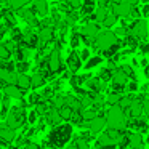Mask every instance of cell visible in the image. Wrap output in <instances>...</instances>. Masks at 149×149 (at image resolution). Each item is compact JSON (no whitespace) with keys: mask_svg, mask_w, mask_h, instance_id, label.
<instances>
[{"mask_svg":"<svg viewBox=\"0 0 149 149\" xmlns=\"http://www.w3.org/2000/svg\"><path fill=\"white\" fill-rule=\"evenodd\" d=\"M106 123H107V128L123 132V130L128 127L127 111H123L119 104H117V106H111L109 111L106 112Z\"/></svg>","mask_w":149,"mask_h":149,"instance_id":"obj_1","label":"cell"},{"mask_svg":"<svg viewBox=\"0 0 149 149\" xmlns=\"http://www.w3.org/2000/svg\"><path fill=\"white\" fill-rule=\"evenodd\" d=\"M71 138H72V125L71 123H61L50 132L48 143L55 149H61L71 141Z\"/></svg>","mask_w":149,"mask_h":149,"instance_id":"obj_2","label":"cell"},{"mask_svg":"<svg viewBox=\"0 0 149 149\" xmlns=\"http://www.w3.org/2000/svg\"><path fill=\"white\" fill-rule=\"evenodd\" d=\"M119 42H120V40L117 39V36L112 32V31L104 29V31H101V32L98 34L96 40H95V47H93V48L103 52V50L109 48V47L116 45V43H119Z\"/></svg>","mask_w":149,"mask_h":149,"instance_id":"obj_3","label":"cell"},{"mask_svg":"<svg viewBox=\"0 0 149 149\" xmlns=\"http://www.w3.org/2000/svg\"><path fill=\"white\" fill-rule=\"evenodd\" d=\"M5 123H7L5 127H8V128H11V130L21 128V127L26 123V111H24L23 107H13V109L10 111V114L7 116Z\"/></svg>","mask_w":149,"mask_h":149,"instance_id":"obj_4","label":"cell"},{"mask_svg":"<svg viewBox=\"0 0 149 149\" xmlns=\"http://www.w3.org/2000/svg\"><path fill=\"white\" fill-rule=\"evenodd\" d=\"M47 66L52 74H58L63 71V59H61V52L59 48H53L47 56Z\"/></svg>","mask_w":149,"mask_h":149,"instance_id":"obj_5","label":"cell"},{"mask_svg":"<svg viewBox=\"0 0 149 149\" xmlns=\"http://www.w3.org/2000/svg\"><path fill=\"white\" fill-rule=\"evenodd\" d=\"M128 31H130V34L138 40H144L149 34L148 23H146L144 19H138V21H135V23H132V26L128 27Z\"/></svg>","mask_w":149,"mask_h":149,"instance_id":"obj_6","label":"cell"},{"mask_svg":"<svg viewBox=\"0 0 149 149\" xmlns=\"http://www.w3.org/2000/svg\"><path fill=\"white\" fill-rule=\"evenodd\" d=\"M107 123H106V117L104 116H96L93 120H90V122H84L82 123V128H87V130H90L91 133H100V132H103V128L106 127Z\"/></svg>","mask_w":149,"mask_h":149,"instance_id":"obj_7","label":"cell"},{"mask_svg":"<svg viewBox=\"0 0 149 149\" xmlns=\"http://www.w3.org/2000/svg\"><path fill=\"white\" fill-rule=\"evenodd\" d=\"M143 100H144V96H136L135 100H133L132 106L128 107V111H127L128 120L130 119H136V117H141V114L144 112V111H143Z\"/></svg>","mask_w":149,"mask_h":149,"instance_id":"obj_8","label":"cell"},{"mask_svg":"<svg viewBox=\"0 0 149 149\" xmlns=\"http://www.w3.org/2000/svg\"><path fill=\"white\" fill-rule=\"evenodd\" d=\"M39 40H40V45H45V43H50L55 40L56 34H55V27L53 26H42L39 29Z\"/></svg>","mask_w":149,"mask_h":149,"instance_id":"obj_9","label":"cell"},{"mask_svg":"<svg viewBox=\"0 0 149 149\" xmlns=\"http://www.w3.org/2000/svg\"><path fill=\"white\" fill-rule=\"evenodd\" d=\"M66 66H68V69L72 72V74H75V72H77L79 69L82 68L80 55H79L77 52H71V53L68 55V59H66Z\"/></svg>","mask_w":149,"mask_h":149,"instance_id":"obj_10","label":"cell"},{"mask_svg":"<svg viewBox=\"0 0 149 149\" xmlns=\"http://www.w3.org/2000/svg\"><path fill=\"white\" fill-rule=\"evenodd\" d=\"M16 79H18V72L16 71H10V69H0V84L5 85H16Z\"/></svg>","mask_w":149,"mask_h":149,"instance_id":"obj_11","label":"cell"},{"mask_svg":"<svg viewBox=\"0 0 149 149\" xmlns=\"http://www.w3.org/2000/svg\"><path fill=\"white\" fill-rule=\"evenodd\" d=\"M85 85H87V90L91 93H103V90L106 88V84L100 77H90Z\"/></svg>","mask_w":149,"mask_h":149,"instance_id":"obj_12","label":"cell"},{"mask_svg":"<svg viewBox=\"0 0 149 149\" xmlns=\"http://www.w3.org/2000/svg\"><path fill=\"white\" fill-rule=\"evenodd\" d=\"M16 13L19 15L29 26H39V19L36 18V11H34L32 8H23V10L16 11Z\"/></svg>","mask_w":149,"mask_h":149,"instance_id":"obj_13","label":"cell"},{"mask_svg":"<svg viewBox=\"0 0 149 149\" xmlns=\"http://www.w3.org/2000/svg\"><path fill=\"white\" fill-rule=\"evenodd\" d=\"M130 79L127 77L125 74H123V71L120 68H117L116 71L112 72V87H127V84H128Z\"/></svg>","mask_w":149,"mask_h":149,"instance_id":"obj_14","label":"cell"},{"mask_svg":"<svg viewBox=\"0 0 149 149\" xmlns=\"http://www.w3.org/2000/svg\"><path fill=\"white\" fill-rule=\"evenodd\" d=\"M132 10H133V7L128 5V3H125V2H122V3H119V5H112V13L116 15V16L130 18Z\"/></svg>","mask_w":149,"mask_h":149,"instance_id":"obj_15","label":"cell"},{"mask_svg":"<svg viewBox=\"0 0 149 149\" xmlns=\"http://www.w3.org/2000/svg\"><path fill=\"white\" fill-rule=\"evenodd\" d=\"M3 95L7 98H13V100H23L24 91L21 90L18 85H5L3 87Z\"/></svg>","mask_w":149,"mask_h":149,"instance_id":"obj_16","label":"cell"},{"mask_svg":"<svg viewBox=\"0 0 149 149\" xmlns=\"http://www.w3.org/2000/svg\"><path fill=\"white\" fill-rule=\"evenodd\" d=\"M45 120H47V123H50V125L58 127V125H61L63 117H61V114H59L58 109H55V107H50V111L47 112V116H45Z\"/></svg>","mask_w":149,"mask_h":149,"instance_id":"obj_17","label":"cell"},{"mask_svg":"<svg viewBox=\"0 0 149 149\" xmlns=\"http://www.w3.org/2000/svg\"><path fill=\"white\" fill-rule=\"evenodd\" d=\"M96 2L98 0H84V3H82V8H80V13L82 16L88 18H93V11H96Z\"/></svg>","mask_w":149,"mask_h":149,"instance_id":"obj_18","label":"cell"},{"mask_svg":"<svg viewBox=\"0 0 149 149\" xmlns=\"http://www.w3.org/2000/svg\"><path fill=\"white\" fill-rule=\"evenodd\" d=\"M32 10L39 16H47L48 15V0H34Z\"/></svg>","mask_w":149,"mask_h":149,"instance_id":"obj_19","label":"cell"},{"mask_svg":"<svg viewBox=\"0 0 149 149\" xmlns=\"http://www.w3.org/2000/svg\"><path fill=\"white\" fill-rule=\"evenodd\" d=\"M16 139V130H11L8 127H2L0 128V141L3 143H11Z\"/></svg>","mask_w":149,"mask_h":149,"instance_id":"obj_20","label":"cell"},{"mask_svg":"<svg viewBox=\"0 0 149 149\" xmlns=\"http://www.w3.org/2000/svg\"><path fill=\"white\" fill-rule=\"evenodd\" d=\"M128 125L132 127V128H135L138 133H144L146 130H148V122H146L144 119H141V117L130 119V120H128Z\"/></svg>","mask_w":149,"mask_h":149,"instance_id":"obj_21","label":"cell"},{"mask_svg":"<svg viewBox=\"0 0 149 149\" xmlns=\"http://www.w3.org/2000/svg\"><path fill=\"white\" fill-rule=\"evenodd\" d=\"M95 148H96V149H114V148H116V144H114L112 139H111L106 133H103V135L98 138L96 146H95Z\"/></svg>","mask_w":149,"mask_h":149,"instance_id":"obj_22","label":"cell"},{"mask_svg":"<svg viewBox=\"0 0 149 149\" xmlns=\"http://www.w3.org/2000/svg\"><path fill=\"white\" fill-rule=\"evenodd\" d=\"M16 85H18V87H19L23 91H26V90H29V88H32V82H31V75H27V74H19V72H18Z\"/></svg>","mask_w":149,"mask_h":149,"instance_id":"obj_23","label":"cell"},{"mask_svg":"<svg viewBox=\"0 0 149 149\" xmlns=\"http://www.w3.org/2000/svg\"><path fill=\"white\" fill-rule=\"evenodd\" d=\"M31 82H32V88H34V90H37V88L45 87L47 77L42 74V72H34V74L31 75Z\"/></svg>","mask_w":149,"mask_h":149,"instance_id":"obj_24","label":"cell"},{"mask_svg":"<svg viewBox=\"0 0 149 149\" xmlns=\"http://www.w3.org/2000/svg\"><path fill=\"white\" fill-rule=\"evenodd\" d=\"M143 144H144V139H143L141 133H130V149H141Z\"/></svg>","mask_w":149,"mask_h":149,"instance_id":"obj_25","label":"cell"},{"mask_svg":"<svg viewBox=\"0 0 149 149\" xmlns=\"http://www.w3.org/2000/svg\"><path fill=\"white\" fill-rule=\"evenodd\" d=\"M120 48H122V42H119V43H116V45L109 47V48L103 50L101 55H103L104 58H107V59H112V58H116V56H117V53H119Z\"/></svg>","mask_w":149,"mask_h":149,"instance_id":"obj_26","label":"cell"},{"mask_svg":"<svg viewBox=\"0 0 149 149\" xmlns=\"http://www.w3.org/2000/svg\"><path fill=\"white\" fill-rule=\"evenodd\" d=\"M31 3V0H7V5H8V8L10 10H13V11H19V10H23L26 5H29Z\"/></svg>","mask_w":149,"mask_h":149,"instance_id":"obj_27","label":"cell"},{"mask_svg":"<svg viewBox=\"0 0 149 149\" xmlns=\"http://www.w3.org/2000/svg\"><path fill=\"white\" fill-rule=\"evenodd\" d=\"M107 15H109V11H107V8L106 7H98L96 8V11L93 13V19L96 21L98 24H103L104 23V19L107 18Z\"/></svg>","mask_w":149,"mask_h":149,"instance_id":"obj_28","label":"cell"},{"mask_svg":"<svg viewBox=\"0 0 149 149\" xmlns=\"http://www.w3.org/2000/svg\"><path fill=\"white\" fill-rule=\"evenodd\" d=\"M77 21H79V13L75 10H71V11H68V13H66L64 23L68 24V27H75Z\"/></svg>","mask_w":149,"mask_h":149,"instance_id":"obj_29","label":"cell"},{"mask_svg":"<svg viewBox=\"0 0 149 149\" xmlns=\"http://www.w3.org/2000/svg\"><path fill=\"white\" fill-rule=\"evenodd\" d=\"M135 95L133 93H128V95H123L122 96V100H120V103H119V106L122 107L123 111H128V107L132 106V103H133V100H135Z\"/></svg>","mask_w":149,"mask_h":149,"instance_id":"obj_30","label":"cell"},{"mask_svg":"<svg viewBox=\"0 0 149 149\" xmlns=\"http://www.w3.org/2000/svg\"><path fill=\"white\" fill-rule=\"evenodd\" d=\"M122 45H125L127 48H128V52H133V50L138 47V39H135V37L132 36V34H128V36L123 39V42H122Z\"/></svg>","mask_w":149,"mask_h":149,"instance_id":"obj_31","label":"cell"},{"mask_svg":"<svg viewBox=\"0 0 149 149\" xmlns=\"http://www.w3.org/2000/svg\"><path fill=\"white\" fill-rule=\"evenodd\" d=\"M96 116H98V111L95 109V107H88V109H84V111H82V117H84L85 122H90V120H93Z\"/></svg>","mask_w":149,"mask_h":149,"instance_id":"obj_32","label":"cell"},{"mask_svg":"<svg viewBox=\"0 0 149 149\" xmlns=\"http://www.w3.org/2000/svg\"><path fill=\"white\" fill-rule=\"evenodd\" d=\"M3 19L7 21V24H8L10 27H13L15 24H16V16H15L13 10H10V8L3 11Z\"/></svg>","mask_w":149,"mask_h":149,"instance_id":"obj_33","label":"cell"},{"mask_svg":"<svg viewBox=\"0 0 149 149\" xmlns=\"http://www.w3.org/2000/svg\"><path fill=\"white\" fill-rule=\"evenodd\" d=\"M122 96H123V95L112 91V93H109V96L106 98V100H107V104H109V106H117V104L120 103V100H122Z\"/></svg>","mask_w":149,"mask_h":149,"instance_id":"obj_34","label":"cell"},{"mask_svg":"<svg viewBox=\"0 0 149 149\" xmlns=\"http://www.w3.org/2000/svg\"><path fill=\"white\" fill-rule=\"evenodd\" d=\"M71 47L72 48H77V47H80V42H82V36H80V32H77V31H72V34H71Z\"/></svg>","mask_w":149,"mask_h":149,"instance_id":"obj_35","label":"cell"},{"mask_svg":"<svg viewBox=\"0 0 149 149\" xmlns=\"http://www.w3.org/2000/svg\"><path fill=\"white\" fill-rule=\"evenodd\" d=\"M101 63H103V58H101V56H93V58H90L87 61L85 69H93V68H96V66H100Z\"/></svg>","mask_w":149,"mask_h":149,"instance_id":"obj_36","label":"cell"},{"mask_svg":"<svg viewBox=\"0 0 149 149\" xmlns=\"http://www.w3.org/2000/svg\"><path fill=\"white\" fill-rule=\"evenodd\" d=\"M59 114H61L63 120L71 122V117H72V114H74V111H72L69 106H64V107H61V109H59Z\"/></svg>","mask_w":149,"mask_h":149,"instance_id":"obj_37","label":"cell"},{"mask_svg":"<svg viewBox=\"0 0 149 149\" xmlns=\"http://www.w3.org/2000/svg\"><path fill=\"white\" fill-rule=\"evenodd\" d=\"M13 55V53L8 50V47L5 45V43H0V59H3V61H7V59H10V56Z\"/></svg>","mask_w":149,"mask_h":149,"instance_id":"obj_38","label":"cell"},{"mask_svg":"<svg viewBox=\"0 0 149 149\" xmlns=\"http://www.w3.org/2000/svg\"><path fill=\"white\" fill-rule=\"evenodd\" d=\"M112 72L114 71H111V69H107V68H104V69H101L100 71V79L106 84L107 80H112Z\"/></svg>","mask_w":149,"mask_h":149,"instance_id":"obj_39","label":"cell"},{"mask_svg":"<svg viewBox=\"0 0 149 149\" xmlns=\"http://www.w3.org/2000/svg\"><path fill=\"white\" fill-rule=\"evenodd\" d=\"M120 69L123 71V74L127 75V77L130 79V80H135V77H136V74H135V69L132 68V66H128V64H123V66H120Z\"/></svg>","mask_w":149,"mask_h":149,"instance_id":"obj_40","label":"cell"},{"mask_svg":"<svg viewBox=\"0 0 149 149\" xmlns=\"http://www.w3.org/2000/svg\"><path fill=\"white\" fill-rule=\"evenodd\" d=\"M74 141H75V144L79 146V149H90V141L85 139V138H82V136H77Z\"/></svg>","mask_w":149,"mask_h":149,"instance_id":"obj_41","label":"cell"},{"mask_svg":"<svg viewBox=\"0 0 149 149\" xmlns=\"http://www.w3.org/2000/svg\"><path fill=\"white\" fill-rule=\"evenodd\" d=\"M116 23H117V16L114 13H109V15H107V18L104 19L103 24H104V27H106V29H109V27H112Z\"/></svg>","mask_w":149,"mask_h":149,"instance_id":"obj_42","label":"cell"},{"mask_svg":"<svg viewBox=\"0 0 149 149\" xmlns=\"http://www.w3.org/2000/svg\"><path fill=\"white\" fill-rule=\"evenodd\" d=\"M27 69H29V63L27 61H18L16 63V72H19V74H26Z\"/></svg>","mask_w":149,"mask_h":149,"instance_id":"obj_43","label":"cell"},{"mask_svg":"<svg viewBox=\"0 0 149 149\" xmlns=\"http://www.w3.org/2000/svg\"><path fill=\"white\" fill-rule=\"evenodd\" d=\"M82 3H84V0H69L68 2L69 8H71V10H75V11L82 8Z\"/></svg>","mask_w":149,"mask_h":149,"instance_id":"obj_44","label":"cell"},{"mask_svg":"<svg viewBox=\"0 0 149 149\" xmlns=\"http://www.w3.org/2000/svg\"><path fill=\"white\" fill-rule=\"evenodd\" d=\"M37 117H39V114H37V111L34 109V111H29V116H27V122L31 123V125H34L36 123V120H37Z\"/></svg>","mask_w":149,"mask_h":149,"instance_id":"obj_45","label":"cell"},{"mask_svg":"<svg viewBox=\"0 0 149 149\" xmlns=\"http://www.w3.org/2000/svg\"><path fill=\"white\" fill-rule=\"evenodd\" d=\"M138 88L139 87H138V84H136V80H132V82L127 84V91H128V93H135Z\"/></svg>","mask_w":149,"mask_h":149,"instance_id":"obj_46","label":"cell"},{"mask_svg":"<svg viewBox=\"0 0 149 149\" xmlns=\"http://www.w3.org/2000/svg\"><path fill=\"white\" fill-rule=\"evenodd\" d=\"M143 111H144L146 117H149V98H144V100H143Z\"/></svg>","mask_w":149,"mask_h":149,"instance_id":"obj_47","label":"cell"},{"mask_svg":"<svg viewBox=\"0 0 149 149\" xmlns=\"http://www.w3.org/2000/svg\"><path fill=\"white\" fill-rule=\"evenodd\" d=\"M79 55H80V59H82V61H84V59H90V50H88V48H84L80 53H79Z\"/></svg>","mask_w":149,"mask_h":149,"instance_id":"obj_48","label":"cell"},{"mask_svg":"<svg viewBox=\"0 0 149 149\" xmlns=\"http://www.w3.org/2000/svg\"><path fill=\"white\" fill-rule=\"evenodd\" d=\"M24 149H42L40 148L39 144H37V143H26V144H24Z\"/></svg>","mask_w":149,"mask_h":149,"instance_id":"obj_49","label":"cell"},{"mask_svg":"<svg viewBox=\"0 0 149 149\" xmlns=\"http://www.w3.org/2000/svg\"><path fill=\"white\" fill-rule=\"evenodd\" d=\"M141 16L149 18V3H144V7L141 8Z\"/></svg>","mask_w":149,"mask_h":149,"instance_id":"obj_50","label":"cell"},{"mask_svg":"<svg viewBox=\"0 0 149 149\" xmlns=\"http://www.w3.org/2000/svg\"><path fill=\"white\" fill-rule=\"evenodd\" d=\"M141 52L144 53V55H148V53H149V42H146V43H143V45H141Z\"/></svg>","mask_w":149,"mask_h":149,"instance_id":"obj_51","label":"cell"},{"mask_svg":"<svg viewBox=\"0 0 149 149\" xmlns=\"http://www.w3.org/2000/svg\"><path fill=\"white\" fill-rule=\"evenodd\" d=\"M111 2L109 0H98V7H106L107 8V5H109Z\"/></svg>","mask_w":149,"mask_h":149,"instance_id":"obj_52","label":"cell"},{"mask_svg":"<svg viewBox=\"0 0 149 149\" xmlns=\"http://www.w3.org/2000/svg\"><path fill=\"white\" fill-rule=\"evenodd\" d=\"M125 3H128V5H132V7H135V5H138L139 3V0H123Z\"/></svg>","mask_w":149,"mask_h":149,"instance_id":"obj_53","label":"cell"},{"mask_svg":"<svg viewBox=\"0 0 149 149\" xmlns=\"http://www.w3.org/2000/svg\"><path fill=\"white\" fill-rule=\"evenodd\" d=\"M109 2H111L112 5H119V3H122L123 0H109Z\"/></svg>","mask_w":149,"mask_h":149,"instance_id":"obj_54","label":"cell"},{"mask_svg":"<svg viewBox=\"0 0 149 149\" xmlns=\"http://www.w3.org/2000/svg\"><path fill=\"white\" fill-rule=\"evenodd\" d=\"M144 75H146V77H149V63H148V66L144 68Z\"/></svg>","mask_w":149,"mask_h":149,"instance_id":"obj_55","label":"cell"},{"mask_svg":"<svg viewBox=\"0 0 149 149\" xmlns=\"http://www.w3.org/2000/svg\"><path fill=\"white\" fill-rule=\"evenodd\" d=\"M143 2H146V3H149V0H143Z\"/></svg>","mask_w":149,"mask_h":149,"instance_id":"obj_56","label":"cell"},{"mask_svg":"<svg viewBox=\"0 0 149 149\" xmlns=\"http://www.w3.org/2000/svg\"><path fill=\"white\" fill-rule=\"evenodd\" d=\"M0 100H2V90H0Z\"/></svg>","mask_w":149,"mask_h":149,"instance_id":"obj_57","label":"cell"},{"mask_svg":"<svg viewBox=\"0 0 149 149\" xmlns=\"http://www.w3.org/2000/svg\"><path fill=\"white\" fill-rule=\"evenodd\" d=\"M15 149H24V148H15Z\"/></svg>","mask_w":149,"mask_h":149,"instance_id":"obj_58","label":"cell"}]
</instances>
